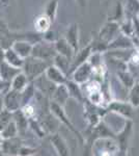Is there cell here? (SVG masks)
Returning <instances> with one entry per match:
<instances>
[{"label":"cell","instance_id":"obj_39","mask_svg":"<svg viewBox=\"0 0 139 156\" xmlns=\"http://www.w3.org/2000/svg\"><path fill=\"white\" fill-rule=\"evenodd\" d=\"M20 109H21V112H23L24 115L27 118V119L35 117V107L32 104H30V103H27V104L21 106Z\"/></svg>","mask_w":139,"mask_h":156},{"label":"cell","instance_id":"obj_14","mask_svg":"<svg viewBox=\"0 0 139 156\" xmlns=\"http://www.w3.org/2000/svg\"><path fill=\"white\" fill-rule=\"evenodd\" d=\"M132 48H134L132 37L125 36L122 32L108 44V50H122V49H132Z\"/></svg>","mask_w":139,"mask_h":156},{"label":"cell","instance_id":"obj_5","mask_svg":"<svg viewBox=\"0 0 139 156\" xmlns=\"http://www.w3.org/2000/svg\"><path fill=\"white\" fill-rule=\"evenodd\" d=\"M83 103H84V118L89 128L92 129L101 122L102 117L106 112V108L92 104L87 99H85Z\"/></svg>","mask_w":139,"mask_h":156},{"label":"cell","instance_id":"obj_7","mask_svg":"<svg viewBox=\"0 0 139 156\" xmlns=\"http://www.w3.org/2000/svg\"><path fill=\"white\" fill-rule=\"evenodd\" d=\"M105 108H106V110L113 112H115V114L123 115V117L126 118V119L132 120L134 107L128 101L113 99L108 103L107 106H106Z\"/></svg>","mask_w":139,"mask_h":156},{"label":"cell","instance_id":"obj_43","mask_svg":"<svg viewBox=\"0 0 139 156\" xmlns=\"http://www.w3.org/2000/svg\"><path fill=\"white\" fill-rule=\"evenodd\" d=\"M9 34H11V31H9L6 22L0 18V36H7Z\"/></svg>","mask_w":139,"mask_h":156},{"label":"cell","instance_id":"obj_16","mask_svg":"<svg viewBox=\"0 0 139 156\" xmlns=\"http://www.w3.org/2000/svg\"><path fill=\"white\" fill-rule=\"evenodd\" d=\"M44 74L46 75V77L50 80V81H52L53 83H55L56 85L65 83V81H67V79H68L67 75H65L64 73H62L53 64H50L49 66L47 67V69L45 70Z\"/></svg>","mask_w":139,"mask_h":156},{"label":"cell","instance_id":"obj_4","mask_svg":"<svg viewBox=\"0 0 139 156\" xmlns=\"http://www.w3.org/2000/svg\"><path fill=\"white\" fill-rule=\"evenodd\" d=\"M57 54L56 49H55L54 43L47 42L45 40L36 42L32 46L31 55L36 58L46 60V62H52L54 56Z\"/></svg>","mask_w":139,"mask_h":156},{"label":"cell","instance_id":"obj_17","mask_svg":"<svg viewBox=\"0 0 139 156\" xmlns=\"http://www.w3.org/2000/svg\"><path fill=\"white\" fill-rule=\"evenodd\" d=\"M90 54H92V46H90V43H88L84 48L79 49V51H78L77 53H75L74 57H73V59H72V64H71L69 75H71V73L74 71L78 66H80L83 62H87Z\"/></svg>","mask_w":139,"mask_h":156},{"label":"cell","instance_id":"obj_26","mask_svg":"<svg viewBox=\"0 0 139 156\" xmlns=\"http://www.w3.org/2000/svg\"><path fill=\"white\" fill-rule=\"evenodd\" d=\"M12 120L16 123V126L18 129V133L21 135H23L25 132L28 129V120L24 115L23 112H21V109H18L16 112H12Z\"/></svg>","mask_w":139,"mask_h":156},{"label":"cell","instance_id":"obj_23","mask_svg":"<svg viewBox=\"0 0 139 156\" xmlns=\"http://www.w3.org/2000/svg\"><path fill=\"white\" fill-rule=\"evenodd\" d=\"M116 78H117L118 82L125 87L126 90H129L135 82V78L133 74L129 71L128 69H118L116 72Z\"/></svg>","mask_w":139,"mask_h":156},{"label":"cell","instance_id":"obj_48","mask_svg":"<svg viewBox=\"0 0 139 156\" xmlns=\"http://www.w3.org/2000/svg\"><path fill=\"white\" fill-rule=\"evenodd\" d=\"M76 1H77L79 4H81V5H85V3H86V2H85L86 0H76Z\"/></svg>","mask_w":139,"mask_h":156},{"label":"cell","instance_id":"obj_18","mask_svg":"<svg viewBox=\"0 0 139 156\" xmlns=\"http://www.w3.org/2000/svg\"><path fill=\"white\" fill-rule=\"evenodd\" d=\"M32 46H33V44L26 41V40H16L12 42L11 47L19 56H21L24 59L31 55Z\"/></svg>","mask_w":139,"mask_h":156},{"label":"cell","instance_id":"obj_3","mask_svg":"<svg viewBox=\"0 0 139 156\" xmlns=\"http://www.w3.org/2000/svg\"><path fill=\"white\" fill-rule=\"evenodd\" d=\"M49 109H50V112H51L52 114L57 118V120L59 121V123H62V124H64L68 129H70L71 132L74 133L82 145L84 144V142H85L84 136H83L81 133L79 132V130L74 126V124L71 122L69 117H68L67 114H65L64 106L57 104V103H55L54 101H51L49 103Z\"/></svg>","mask_w":139,"mask_h":156},{"label":"cell","instance_id":"obj_30","mask_svg":"<svg viewBox=\"0 0 139 156\" xmlns=\"http://www.w3.org/2000/svg\"><path fill=\"white\" fill-rule=\"evenodd\" d=\"M35 92L36 89L33 84V81H29L26 87L21 90V106L30 103V101L34 98Z\"/></svg>","mask_w":139,"mask_h":156},{"label":"cell","instance_id":"obj_32","mask_svg":"<svg viewBox=\"0 0 139 156\" xmlns=\"http://www.w3.org/2000/svg\"><path fill=\"white\" fill-rule=\"evenodd\" d=\"M28 82H29L28 78H27L26 75L21 71L20 73H18L14 78H12V80L11 81V89L21 92V90L26 87Z\"/></svg>","mask_w":139,"mask_h":156},{"label":"cell","instance_id":"obj_2","mask_svg":"<svg viewBox=\"0 0 139 156\" xmlns=\"http://www.w3.org/2000/svg\"><path fill=\"white\" fill-rule=\"evenodd\" d=\"M49 65L50 62H46V60L36 58V57L30 55V56L24 58L22 72L26 75L29 81H32L36 77H39L40 75H42Z\"/></svg>","mask_w":139,"mask_h":156},{"label":"cell","instance_id":"obj_45","mask_svg":"<svg viewBox=\"0 0 139 156\" xmlns=\"http://www.w3.org/2000/svg\"><path fill=\"white\" fill-rule=\"evenodd\" d=\"M9 87H11V83L5 81V80H3L0 77V92L4 94L7 90H9Z\"/></svg>","mask_w":139,"mask_h":156},{"label":"cell","instance_id":"obj_49","mask_svg":"<svg viewBox=\"0 0 139 156\" xmlns=\"http://www.w3.org/2000/svg\"><path fill=\"white\" fill-rule=\"evenodd\" d=\"M2 142H3V138H2V137H1V134H0V148H1Z\"/></svg>","mask_w":139,"mask_h":156},{"label":"cell","instance_id":"obj_22","mask_svg":"<svg viewBox=\"0 0 139 156\" xmlns=\"http://www.w3.org/2000/svg\"><path fill=\"white\" fill-rule=\"evenodd\" d=\"M65 85L69 90L70 98H74L75 100H77L78 102H83L85 100V96L82 92L81 85L78 84L77 82H75L72 79H67L65 81Z\"/></svg>","mask_w":139,"mask_h":156},{"label":"cell","instance_id":"obj_47","mask_svg":"<svg viewBox=\"0 0 139 156\" xmlns=\"http://www.w3.org/2000/svg\"><path fill=\"white\" fill-rule=\"evenodd\" d=\"M4 49L3 47L1 46V45H0V62H1V60H3V55H4Z\"/></svg>","mask_w":139,"mask_h":156},{"label":"cell","instance_id":"obj_37","mask_svg":"<svg viewBox=\"0 0 139 156\" xmlns=\"http://www.w3.org/2000/svg\"><path fill=\"white\" fill-rule=\"evenodd\" d=\"M120 29L123 34L127 37H133V22L132 19H125L120 23Z\"/></svg>","mask_w":139,"mask_h":156},{"label":"cell","instance_id":"obj_35","mask_svg":"<svg viewBox=\"0 0 139 156\" xmlns=\"http://www.w3.org/2000/svg\"><path fill=\"white\" fill-rule=\"evenodd\" d=\"M0 134H1V137L3 138V140H9V138L18 136L19 133H18V129H17L15 121L12 120L11 122H9V124L0 131Z\"/></svg>","mask_w":139,"mask_h":156},{"label":"cell","instance_id":"obj_9","mask_svg":"<svg viewBox=\"0 0 139 156\" xmlns=\"http://www.w3.org/2000/svg\"><path fill=\"white\" fill-rule=\"evenodd\" d=\"M71 75H72V80L81 85L93 77V69L87 60L76 68L74 71L71 73Z\"/></svg>","mask_w":139,"mask_h":156},{"label":"cell","instance_id":"obj_15","mask_svg":"<svg viewBox=\"0 0 139 156\" xmlns=\"http://www.w3.org/2000/svg\"><path fill=\"white\" fill-rule=\"evenodd\" d=\"M64 39L67 40L68 43L72 46L74 49L75 53H77L80 49L79 45V25L77 23H72L68 27L67 31H65Z\"/></svg>","mask_w":139,"mask_h":156},{"label":"cell","instance_id":"obj_50","mask_svg":"<svg viewBox=\"0 0 139 156\" xmlns=\"http://www.w3.org/2000/svg\"><path fill=\"white\" fill-rule=\"evenodd\" d=\"M137 19L139 20V12H138V14H137Z\"/></svg>","mask_w":139,"mask_h":156},{"label":"cell","instance_id":"obj_33","mask_svg":"<svg viewBox=\"0 0 139 156\" xmlns=\"http://www.w3.org/2000/svg\"><path fill=\"white\" fill-rule=\"evenodd\" d=\"M127 98H128V102L134 108L139 107V80H135L134 84L129 89Z\"/></svg>","mask_w":139,"mask_h":156},{"label":"cell","instance_id":"obj_46","mask_svg":"<svg viewBox=\"0 0 139 156\" xmlns=\"http://www.w3.org/2000/svg\"><path fill=\"white\" fill-rule=\"evenodd\" d=\"M3 95H4L3 93L0 92V112L4 108V106H3Z\"/></svg>","mask_w":139,"mask_h":156},{"label":"cell","instance_id":"obj_34","mask_svg":"<svg viewBox=\"0 0 139 156\" xmlns=\"http://www.w3.org/2000/svg\"><path fill=\"white\" fill-rule=\"evenodd\" d=\"M58 4H59V0H49L45 7V15L51 20L52 23H54L56 19Z\"/></svg>","mask_w":139,"mask_h":156},{"label":"cell","instance_id":"obj_21","mask_svg":"<svg viewBox=\"0 0 139 156\" xmlns=\"http://www.w3.org/2000/svg\"><path fill=\"white\" fill-rule=\"evenodd\" d=\"M54 45L58 54H61L64 56L69 57L70 59H73V57L75 55V51L64 37H60V39L58 37L57 41L54 43Z\"/></svg>","mask_w":139,"mask_h":156},{"label":"cell","instance_id":"obj_31","mask_svg":"<svg viewBox=\"0 0 139 156\" xmlns=\"http://www.w3.org/2000/svg\"><path fill=\"white\" fill-rule=\"evenodd\" d=\"M125 20V12H123V4L120 0H117L113 9V14L108 16L107 21H113L120 24Z\"/></svg>","mask_w":139,"mask_h":156},{"label":"cell","instance_id":"obj_20","mask_svg":"<svg viewBox=\"0 0 139 156\" xmlns=\"http://www.w3.org/2000/svg\"><path fill=\"white\" fill-rule=\"evenodd\" d=\"M51 97H52V101H54L55 103H57V104L64 107L65 103H67V101L70 98L69 90H68V87L65 83L56 85Z\"/></svg>","mask_w":139,"mask_h":156},{"label":"cell","instance_id":"obj_10","mask_svg":"<svg viewBox=\"0 0 139 156\" xmlns=\"http://www.w3.org/2000/svg\"><path fill=\"white\" fill-rule=\"evenodd\" d=\"M4 109L14 112L21 108V92L15 90L9 87L3 95Z\"/></svg>","mask_w":139,"mask_h":156},{"label":"cell","instance_id":"obj_41","mask_svg":"<svg viewBox=\"0 0 139 156\" xmlns=\"http://www.w3.org/2000/svg\"><path fill=\"white\" fill-rule=\"evenodd\" d=\"M42 37H43V40H45V41H47V42H51V43H55L58 39L56 36V32L53 31L51 29L44 32V34H42Z\"/></svg>","mask_w":139,"mask_h":156},{"label":"cell","instance_id":"obj_42","mask_svg":"<svg viewBox=\"0 0 139 156\" xmlns=\"http://www.w3.org/2000/svg\"><path fill=\"white\" fill-rule=\"evenodd\" d=\"M128 62H130V64H132L133 66H139V53L137 51H136L135 49L133 50V52L131 53L130 57H129V60Z\"/></svg>","mask_w":139,"mask_h":156},{"label":"cell","instance_id":"obj_28","mask_svg":"<svg viewBox=\"0 0 139 156\" xmlns=\"http://www.w3.org/2000/svg\"><path fill=\"white\" fill-rule=\"evenodd\" d=\"M52 24L53 23L51 22V20L48 18L45 14L37 16L34 20V28L36 30V32H39L41 34H43L44 32H46L47 30L51 28Z\"/></svg>","mask_w":139,"mask_h":156},{"label":"cell","instance_id":"obj_11","mask_svg":"<svg viewBox=\"0 0 139 156\" xmlns=\"http://www.w3.org/2000/svg\"><path fill=\"white\" fill-rule=\"evenodd\" d=\"M120 34V24L113 21H107L101 27L100 31H99V39L104 41L105 43H107V44H109Z\"/></svg>","mask_w":139,"mask_h":156},{"label":"cell","instance_id":"obj_36","mask_svg":"<svg viewBox=\"0 0 139 156\" xmlns=\"http://www.w3.org/2000/svg\"><path fill=\"white\" fill-rule=\"evenodd\" d=\"M28 128L32 130V132L35 133L36 136H39L40 138H43L45 135L47 134L45 129L43 128L42 124L40 121L35 120V117L34 118H30L28 120Z\"/></svg>","mask_w":139,"mask_h":156},{"label":"cell","instance_id":"obj_29","mask_svg":"<svg viewBox=\"0 0 139 156\" xmlns=\"http://www.w3.org/2000/svg\"><path fill=\"white\" fill-rule=\"evenodd\" d=\"M123 12H125V19H132L137 17L139 12V0H126L123 4Z\"/></svg>","mask_w":139,"mask_h":156},{"label":"cell","instance_id":"obj_24","mask_svg":"<svg viewBox=\"0 0 139 156\" xmlns=\"http://www.w3.org/2000/svg\"><path fill=\"white\" fill-rule=\"evenodd\" d=\"M3 59L5 60L7 64H9L11 66L15 68H20L22 69L24 64V59L21 56H19L16 52L14 51V49L12 47H9L4 50V55H3Z\"/></svg>","mask_w":139,"mask_h":156},{"label":"cell","instance_id":"obj_6","mask_svg":"<svg viewBox=\"0 0 139 156\" xmlns=\"http://www.w3.org/2000/svg\"><path fill=\"white\" fill-rule=\"evenodd\" d=\"M127 120L129 119H126L123 115L115 114L113 112H109V110H106L104 115L102 117V121L109 127V129L114 134L118 133L123 129L126 122H127Z\"/></svg>","mask_w":139,"mask_h":156},{"label":"cell","instance_id":"obj_12","mask_svg":"<svg viewBox=\"0 0 139 156\" xmlns=\"http://www.w3.org/2000/svg\"><path fill=\"white\" fill-rule=\"evenodd\" d=\"M32 81H33L35 89L39 90L40 93H42L43 95H45V96L51 97L55 87H56V84L53 83L52 81H50L44 73L42 75H40L39 77H36L35 79H33Z\"/></svg>","mask_w":139,"mask_h":156},{"label":"cell","instance_id":"obj_38","mask_svg":"<svg viewBox=\"0 0 139 156\" xmlns=\"http://www.w3.org/2000/svg\"><path fill=\"white\" fill-rule=\"evenodd\" d=\"M12 120V112L6 109H2L0 112V131Z\"/></svg>","mask_w":139,"mask_h":156},{"label":"cell","instance_id":"obj_44","mask_svg":"<svg viewBox=\"0 0 139 156\" xmlns=\"http://www.w3.org/2000/svg\"><path fill=\"white\" fill-rule=\"evenodd\" d=\"M132 22H133V37H139V20L137 19V17H134L132 18Z\"/></svg>","mask_w":139,"mask_h":156},{"label":"cell","instance_id":"obj_8","mask_svg":"<svg viewBox=\"0 0 139 156\" xmlns=\"http://www.w3.org/2000/svg\"><path fill=\"white\" fill-rule=\"evenodd\" d=\"M133 129V122L132 120H127L125 126L118 133L115 134V140L117 142L118 148H120V152L122 154H127L129 143L131 140V133Z\"/></svg>","mask_w":139,"mask_h":156},{"label":"cell","instance_id":"obj_1","mask_svg":"<svg viewBox=\"0 0 139 156\" xmlns=\"http://www.w3.org/2000/svg\"><path fill=\"white\" fill-rule=\"evenodd\" d=\"M92 152L99 156L120 154V148L115 137H97L92 143Z\"/></svg>","mask_w":139,"mask_h":156},{"label":"cell","instance_id":"obj_27","mask_svg":"<svg viewBox=\"0 0 139 156\" xmlns=\"http://www.w3.org/2000/svg\"><path fill=\"white\" fill-rule=\"evenodd\" d=\"M52 64L54 65V66H56L62 73H64L67 76H69L71 64H72V59H70L69 57L64 56V55L57 53L54 56V58H53Z\"/></svg>","mask_w":139,"mask_h":156},{"label":"cell","instance_id":"obj_40","mask_svg":"<svg viewBox=\"0 0 139 156\" xmlns=\"http://www.w3.org/2000/svg\"><path fill=\"white\" fill-rule=\"evenodd\" d=\"M37 149L35 148H31V147H26V146L21 145V147L18 150V154L20 156H30V155H34L36 153Z\"/></svg>","mask_w":139,"mask_h":156},{"label":"cell","instance_id":"obj_25","mask_svg":"<svg viewBox=\"0 0 139 156\" xmlns=\"http://www.w3.org/2000/svg\"><path fill=\"white\" fill-rule=\"evenodd\" d=\"M20 147H21V144H20V142L18 140V138L16 136L12 138H9V140H3L0 150H2L3 154L17 155L18 150H19Z\"/></svg>","mask_w":139,"mask_h":156},{"label":"cell","instance_id":"obj_13","mask_svg":"<svg viewBox=\"0 0 139 156\" xmlns=\"http://www.w3.org/2000/svg\"><path fill=\"white\" fill-rule=\"evenodd\" d=\"M50 143L54 147L55 151L57 152V155L59 156H69L70 153V148L69 145L67 144L65 140L62 137V135L58 132H54L50 134Z\"/></svg>","mask_w":139,"mask_h":156},{"label":"cell","instance_id":"obj_19","mask_svg":"<svg viewBox=\"0 0 139 156\" xmlns=\"http://www.w3.org/2000/svg\"><path fill=\"white\" fill-rule=\"evenodd\" d=\"M21 71H22V69L11 66V65L7 64L4 59L0 62V77L3 80H5V81L9 82V83H11L12 78Z\"/></svg>","mask_w":139,"mask_h":156}]
</instances>
